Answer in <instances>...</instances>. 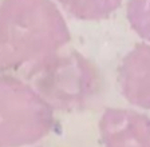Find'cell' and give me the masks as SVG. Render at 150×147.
I'll list each match as a JSON object with an SVG mask.
<instances>
[{
    "label": "cell",
    "instance_id": "cell-3",
    "mask_svg": "<svg viewBox=\"0 0 150 147\" xmlns=\"http://www.w3.org/2000/svg\"><path fill=\"white\" fill-rule=\"evenodd\" d=\"M54 127V111L30 84L13 76L0 79V143L18 147L38 142Z\"/></svg>",
    "mask_w": 150,
    "mask_h": 147
},
{
    "label": "cell",
    "instance_id": "cell-2",
    "mask_svg": "<svg viewBox=\"0 0 150 147\" xmlns=\"http://www.w3.org/2000/svg\"><path fill=\"white\" fill-rule=\"evenodd\" d=\"M28 83L52 108L74 111L86 107L99 90L95 67L76 51L54 52L27 70Z\"/></svg>",
    "mask_w": 150,
    "mask_h": 147
},
{
    "label": "cell",
    "instance_id": "cell-4",
    "mask_svg": "<svg viewBox=\"0 0 150 147\" xmlns=\"http://www.w3.org/2000/svg\"><path fill=\"white\" fill-rule=\"evenodd\" d=\"M99 131L105 147H150V118L133 110L107 108Z\"/></svg>",
    "mask_w": 150,
    "mask_h": 147
},
{
    "label": "cell",
    "instance_id": "cell-5",
    "mask_svg": "<svg viewBox=\"0 0 150 147\" xmlns=\"http://www.w3.org/2000/svg\"><path fill=\"white\" fill-rule=\"evenodd\" d=\"M118 76L123 96L150 110V44H138L123 58Z\"/></svg>",
    "mask_w": 150,
    "mask_h": 147
},
{
    "label": "cell",
    "instance_id": "cell-7",
    "mask_svg": "<svg viewBox=\"0 0 150 147\" xmlns=\"http://www.w3.org/2000/svg\"><path fill=\"white\" fill-rule=\"evenodd\" d=\"M127 20L142 39L150 41V0H129Z\"/></svg>",
    "mask_w": 150,
    "mask_h": 147
},
{
    "label": "cell",
    "instance_id": "cell-1",
    "mask_svg": "<svg viewBox=\"0 0 150 147\" xmlns=\"http://www.w3.org/2000/svg\"><path fill=\"white\" fill-rule=\"evenodd\" d=\"M70 31L51 0H3L0 7V67L16 70L67 44Z\"/></svg>",
    "mask_w": 150,
    "mask_h": 147
},
{
    "label": "cell",
    "instance_id": "cell-6",
    "mask_svg": "<svg viewBox=\"0 0 150 147\" xmlns=\"http://www.w3.org/2000/svg\"><path fill=\"white\" fill-rule=\"evenodd\" d=\"M71 16L81 20H100L119 8L122 0H58Z\"/></svg>",
    "mask_w": 150,
    "mask_h": 147
}]
</instances>
